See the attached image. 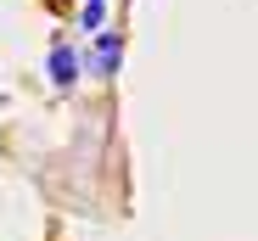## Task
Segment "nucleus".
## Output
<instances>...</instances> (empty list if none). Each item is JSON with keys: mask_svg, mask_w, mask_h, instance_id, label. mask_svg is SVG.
Segmentation results:
<instances>
[{"mask_svg": "<svg viewBox=\"0 0 258 241\" xmlns=\"http://www.w3.org/2000/svg\"><path fill=\"white\" fill-rule=\"evenodd\" d=\"M45 73H51V85H56V90H73V85H79L84 56H79V45H73V39H56V45H51V56H45Z\"/></svg>", "mask_w": 258, "mask_h": 241, "instance_id": "nucleus-1", "label": "nucleus"}, {"mask_svg": "<svg viewBox=\"0 0 258 241\" xmlns=\"http://www.w3.org/2000/svg\"><path fill=\"white\" fill-rule=\"evenodd\" d=\"M118 62H123V34L101 28V34H96V45H90V73H96V78H112Z\"/></svg>", "mask_w": 258, "mask_h": 241, "instance_id": "nucleus-2", "label": "nucleus"}, {"mask_svg": "<svg viewBox=\"0 0 258 241\" xmlns=\"http://www.w3.org/2000/svg\"><path fill=\"white\" fill-rule=\"evenodd\" d=\"M101 6H107V0H101Z\"/></svg>", "mask_w": 258, "mask_h": 241, "instance_id": "nucleus-5", "label": "nucleus"}, {"mask_svg": "<svg viewBox=\"0 0 258 241\" xmlns=\"http://www.w3.org/2000/svg\"><path fill=\"white\" fill-rule=\"evenodd\" d=\"M45 6H51V12H73V6H79V0H45Z\"/></svg>", "mask_w": 258, "mask_h": 241, "instance_id": "nucleus-4", "label": "nucleus"}, {"mask_svg": "<svg viewBox=\"0 0 258 241\" xmlns=\"http://www.w3.org/2000/svg\"><path fill=\"white\" fill-rule=\"evenodd\" d=\"M101 23H107V6H101V0H84V6H79V28L101 34Z\"/></svg>", "mask_w": 258, "mask_h": 241, "instance_id": "nucleus-3", "label": "nucleus"}]
</instances>
